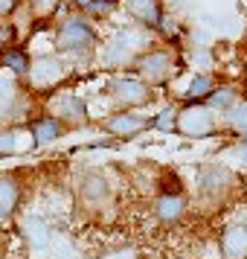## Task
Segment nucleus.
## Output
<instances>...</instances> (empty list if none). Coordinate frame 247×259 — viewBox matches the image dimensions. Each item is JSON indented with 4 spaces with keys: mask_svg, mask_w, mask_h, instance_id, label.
Listing matches in <instances>:
<instances>
[{
    "mask_svg": "<svg viewBox=\"0 0 247 259\" xmlns=\"http://www.w3.org/2000/svg\"><path fill=\"white\" fill-rule=\"evenodd\" d=\"M218 256L247 259V222H227L218 233Z\"/></svg>",
    "mask_w": 247,
    "mask_h": 259,
    "instance_id": "17",
    "label": "nucleus"
},
{
    "mask_svg": "<svg viewBox=\"0 0 247 259\" xmlns=\"http://www.w3.org/2000/svg\"><path fill=\"white\" fill-rule=\"evenodd\" d=\"M218 157H224L221 163H233L235 169H247V140H233L227 143Z\"/></svg>",
    "mask_w": 247,
    "mask_h": 259,
    "instance_id": "24",
    "label": "nucleus"
},
{
    "mask_svg": "<svg viewBox=\"0 0 247 259\" xmlns=\"http://www.w3.org/2000/svg\"><path fill=\"white\" fill-rule=\"evenodd\" d=\"M24 204V187L15 172H0V224H9L21 215Z\"/></svg>",
    "mask_w": 247,
    "mask_h": 259,
    "instance_id": "15",
    "label": "nucleus"
},
{
    "mask_svg": "<svg viewBox=\"0 0 247 259\" xmlns=\"http://www.w3.org/2000/svg\"><path fill=\"white\" fill-rule=\"evenodd\" d=\"M218 119H221L224 131H230L235 140H241L244 131H247V99H238V102H235L233 108H227Z\"/></svg>",
    "mask_w": 247,
    "mask_h": 259,
    "instance_id": "21",
    "label": "nucleus"
},
{
    "mask_svg": "<svg viewBox=\"0 0 247 259\" xmlns=\"http://www.w3.org/2000/svg\"><path fill=\"white\" fill-rule=\"evenodd\" d=\"M47 114H53L64 128H84L93 119L87 99L76 91H56L47 99Z\"/></svg>",
    "mask_w": 247,
    "mask_h": 259,
    "instance_id": "10",
    "label": "nucleus"
},
{
    "mask_svg": "<svg viewBox=\"0 0 247 259\" xmlns=\"http://www.w3.org/2000/svg\"><path fill=\"white\" fill-rule=\"evenodd\" d=\"M18 152V128L0 125V157H9Z\"/></svg>",
    "mask_w": 247,
    "mask_h": 259,
    "instance_id": "25",
    "label": "nucleus"
},
{
    "mask_svg": "<svg viewBox=\"0 0 247 259\" xmlns=\"http://www.w3.org/2000/svg\"><path fill=\"white\" fill-rule=\"evenodd\" d=\"M221 128V119L218 114L207 108L204 102H186V105L177 108V125L175 134L186 137V140H207V137H215Z\"/></svg>",
    "mask_w": 247,
    "mask_h": 259,
    "instance_id": "8",
    "label": "nucleus"
},
{
    "mask_svg": "<svg viewBox=\"0 0 247 259\" xmlns=\"http://www.w3.org/2000/svg\"><path fill=\"white\" fill-rule=\"evenodd\" d=\"M177 125V108L175 105H163L160 111H154L149 117V128L160 131V134H172Z\"/></svg>",
    "mask_w": 247,
    "mask_h": 259,
    "instance_id": "23",
    "label": "nucleus"
},
{
    "mask_svg": "<svg viewBox=\"0 0 247 259\" xmlns=\"http://www.w3.org/2000/svg\"><path fill=\"white\" fill-rule=\"evenodd\" d=\"M73 64L59 53H44V56H32V67H29V76H26V84H29V94H41V91H53L59 88L67 76H70Z\"/></svg>",
    "mask_w": 247,
    "mask_h": 259,
    "instance_id": "9",
    "label": "nucleus"
},
{
    "mask_svg": "<svg viewBox=\"0 0 247 259\" xmlns=\"http://www.w3.org/2000/svg\"><path fill=\"white\" fill-rule=\"evenodd\" d=\"M73 195L82 210L102 212L117 201V187L108 172L96 169V166H84L73 175Z\"/></svg>",
    "mask_w": 247,
    "mask_h": 259,
    "instance_id": "4",
    "label": "nucleus"
},
{
    "mask_svg": "<svg viewBox=\"0 0 247 259\" xmlns=\"http://www.w3.org/2000/svg\"><path fill=\"white\" fill-rule=\"evenodd\" d=\"M119 12L128 18V24L154 35L166 18V6L163 0H119Z\"/></svg>",
    "mask_w": 247,
    "mask_h": 259,
    "instance_id": "12",
    "label": "nucleus"
},
{
    "mask_svg": "<svg viewBox=\"0 0 247 259\" xmlns=\"http://www.w3.org/2000/svg\"><path fill=\"white\" fill-rule=\"evenodd\" d=\"M102 131H105L108 137H114V140H134V137H140L149 131V114H142V111H111L102 117Z\"/></svg>",
    "mask_w": 247,
    "mask_h": 259,
    "instance_id": "11",
    "label": "nucleus"
},
{
    "mask_svg": "<svg viewBox=\"0 0 247 259\" xmlns=\"http://www.w3.org/2000/svg\"><path fill=\"white\" fill-rule=\"evenodd\" d=\"M18 233L24 236L26 247L44 250V247H50L53 239H56V224L50 222L47 215H41V212H24L21 222H18Z\"/></svg>",
    "mask_w": 247,
    "mask_h": 259,
    "instance_id": "13",
    "label": "nucleus"
},
{
    "mask_svg": "<svg viewBox=\"0 0 247 259\" xmlns=\"http://www.w3.org/2000/svg\"><path fill=\"white\" fill-rule=\"evenodd\" d=\"M29 67H32V56H29V50L21 47V44H15V47H9V50L0 53V70L9 73V76H15V79L26 82Z\"/></svg>",
    "mask_w": 247,
    "mask_h": 259,
    "instance_id": "18",
    "label": "nucleus"
},
{
    "mask_svg": "<svg viewBox=\"0 0 247 259\" xmlns=\"http://www.w3.org/2000/svg\"><path fill=\"white\" fill-rule=\"evenodd\" d=\"M238 99H241V91H238L233 82H218V88L207 96V102H204V105L212 108V111L221 117L224 111H227V108H233Z\"/></svg>",
    "mask_w": 247,
    "mask_h": 259,
    "instance_id": "20",
    "label": "nucleus"
},
{
    "mask_svg": "<svg viewBox=\"0 0 247 259\" xmlns=\"http://www.w3.org/2000/svg\"><path fill=\"white\" fill-rule=\"evenodd\" d=\"M24 6L32 15H38V18H50V15L59 12L61 0H24Z\"/></svg>",
    "mask_w": 247,
    "mask_h": 259,
    "instance_id": "26",
    "label": "nucleus"
},
{
    "mask_svg": "<svg viewBox=\"0 0 247 259\" xmlns=\"http://www.w3.org/2000/svg\"><path fill=\"white\" fill-rule=\"evenodd\" d=\"M152 44H154L152 32H145V29H140V26H134V24H125V26H119V29H114V32L99 44L96 59L102 61L105 67H111L114 73L131 70L134 61L140 59Z\"/></svg>",
    "mask_w": 247,
    "mask_h": 259,
    "instance_id": "2",
    "label": "nucleus"
},
{
    "mask_svg": "<svg viewBox=\"0 0 247 259\" xmlns=\"http://www.w3.org/2000/svg\"><path fill=\"white\" fill-rule=\"evenodd\" d=\"M26 134H29V146L32 149H44V146H53L56 140H61L67 128L61 125L53 114H38L26 122Z\"/></svg>",
    "mask_w": 247,
    "mask_h": 259,
    "instance_id": "16",
    "label": "nucleus"
},
{
    "mask_svg": "<svg viewBox=\"0 0 247 259\" xmlns=\"http://www.w3.org/2000/svg\"><path fill=\"white\" fill-rule=\"evenodd\" d=\"M218 76L215 73H192L186 82V91L180 94V99H183V105L186 102H207V96L218 88Z\"/></svg>",
    "mask_w": 247,
    "mask_h": 259,
    "instance_id": "19",
    "label": "nucleus"
},
{
    "mask_svg": "<svg viewBox=\"0 0 247 259\" xmlns=\"http://www.w3.org/2000/svg\"><path fill=\"white\" fill-rule=\"evenodd\" d=\"M186 195L183 192H172V189H166L160 192L157 198L152 201V215L157 224H163V227H175V224L183 222V215H186Z\"/></svg>",
    "mask_w": 247,
    "mask_h": 259,
    "instance_id": "14",
    "label": "nucleus"
},
{
    "mask_svg": "<svg viewBox=\"0 0 247 259\" xmlns=\"http://www.w3.org/2000/svg\"><path fill=\"white\" fill-rule=\"evenodd\" d=\"M76 12H82L93 24H102V21H111L119 12V0H84Z\"/></svg>",
    "mask_w": 247,
    "mask_h": 259,
    "instance_id": "22",
    "label": "nucleus"
},
{
    "mask_svg": "<svg viewBox=\"0 0 247 259\" xmlns=\"http://www.w3.org/2000/svg\"><path fill=\"white\" fill-rule=\"evenodd\" d=\"M18 6H24V0H0V21H6L9 15H15Z\"/></svg>",
    "mask_w": 247,
    "mask_h": 259,
    "instance_id": "27",
    "label": "nucleus"
},
{
    "mask_svg": "<svg viewBox=\"0 0 247 259\" xmlns=\"http://www.w3.org/2000/svg\"><path fill=\"white\" fill-rule=\"evenodd\" d=\"M241 140H247V131H244V137H241Z\"/></svg>",
    "mask_w": 247,
    "mask_h": 259,
    "instance_id": "28",
    "label": "nucleus"
},
{
    "mask_svg": "<svg viewBox=\"0 0 247 259\" xmlns=\"http://www.w3.org/2000/svg\"><path fill=\"white\" fill-rule=\"evenodd\" d=\"M180 70H183V59L172 44H152L131 67V73H137L149 88L172 84Z\"/></svg>",
    "mask_w": 247,
    "mask_h": 259,
    "instance_id": "3",
    "label": "nucleus"
},
{
    "mask_svg": "<svg viewBox=\"0 0 247 259\" xmlns=\"http://www.w3.org/2000/svg\"><path fill=\"white\" fill-rule=\"evenodd\" d=\"M32 119V94L21 79L0 70V125H26Z\"/></svg>",
    "mask_w": 247,
    "mask_h": 259,
    "instance_id": "7",
    "label": "nucleus"
},
{
    "mask_svg": "<svg viewBox=\"0 0 247 259\" xmlns=\"http://www.w3.org/2000/svg\"><path fill=\"white\" fill-rule=\"evenodd\" d=\"M192 192L207 204H224L235 192V172L221 160L198 163L192 169Z\"/></svg>",
    "mask_w": 247,
    "mask_h": 259,
    "instance_id": "6",
    "label": "nucleus"
},
{
    "mask_svg": "<svg viewBox=\"0 0 247 259\" xmlns=\"http://www.w3.org/2000/svg\"><path fill=\"white\" fill-rule=\"evenodd\" d=\"M102 44V32L93 21H87L82 12H70L59 18V24L53 29V53H59L70 64L96 59Z\"/></svg>",
    "mask_w": 247,
    "mask_h": 259,
    "instance_id": "1",
    "label": "nucleus"
},
{
    "mask_svg": "<svg viewBox=\"0 0 247 259\" xmlns=\"http://www.w3.org/2000/svg\"><path fill=\"white\" fill-rule=\"evenodd\" d=\"M105 96L111 99L114 111H145L154 102V88L142 82L137 73L119 70L111 73L105 82Z\"/></svg>",
    "mask_w": 247,
    "mask_h": 259,
    "instance_id": "5",
    "label": "nucleus"
}]
</instances>
